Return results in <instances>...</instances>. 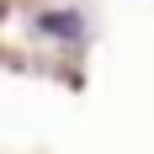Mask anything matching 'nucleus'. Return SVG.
<instances>
[{"label":"nucleus","instance_id":"f257e3e1","mask_svg":"<svg viewBox=\"0 0 154 154\" xmlns=\"http://www.w3.org/2000/svg\"><path fill=\"white\" fill-rule=\"evenodd\" d=\"M43 32H53V37H80V16L75 11H48L43 16Z\"/></svg>","mask_w":154,"mask_h":154}]
</instances>
